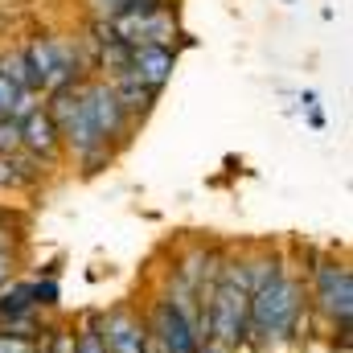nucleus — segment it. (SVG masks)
Returning a JSON list of instances; mask_svg holds the SVG:
<instances>
[{
  "instance_id": "14",
  "label": "nucleus",
  "mask_w": 353,
  "mask_h": 353,
  "mask_svg": "<svg viewBox=\"0 0 353 353\" xmlns=\"http://www.w3.org/2000/svg\"><path fill=\"white\" fill-rule=\"evenodd\" d=\"M79 161V169H83V176H94V173H103L111 161H115V148L111 144H94L90 152H83V157H74Z\"/></svg>"
},
{
  "instance_id": "19",
  "label": "nucleus",
  "mask_w": 353,
  "mask_h": 353,
  "mask_svg": "<svg viewBox=\"0 0 353 353\" xmlns=\"http://www.w3.org/2000/svg\"><path fill=\"white\" fill-rule=\"evenodd\" d=\"M90 4H94L99 17H115V8H119V0H90Z\"/></svg>"
},
{
  "instance_id": "17",
  "label": "nucleus",
  "mask_w": 353,
  "mask_h": 353,
  "mask_svg": "<svg viewBox=\"0 0 353 353\" xmlns=\"http://www.w3.org/2000/svg\"><path fill=\"white\" fill-rule=\"evenodd\" d=\"M17 99H21V90H17L8 79H4V74H0V119H8V115H12Z\"/></svg>"
},
{
  "instance_id": "12",
  "label": "nucleus",
  "mask_w": 353,
  "mask_h": 353,
  "mask_svg": "<svg viewBox=\"0 0 353 353\" xmlns=\"http://www.w3.org/2000/svg\"><path fill=\"white\" fill-rule=\"evenodd\" d=\"M0 74H4V79H8L17 90H33V94H37L33 70H29V62H25V54H21V50H12V54H0Z\"/></svg>"
},
{
  "instance_id": "11",
  "label": "nucleus",
  "mask_w": 353,
  "mask_h": 353,
  "mask_svg": "<svg viewBox=\"0 0 353 353\" xmlns=\"http://www.w3.org/2000/svg\"><path fill=\"white\" fill-rule=\"evenodd\" d=\"M29 308H37L33 304V279L0 283V316H17V312H29Z\"/></svg>"
},
{
  "instance_id": "9",
  "label": "nucleus",
  "mask_w": 353,
  "mask_h": 353,
  "mask_svg": "<svg viewBox=\"0 0 353 353\" xmlns=\"http://www.w3.org/2000/svg\"><path fill=\"white\" fill-rule=\"evenodd\" d=\"M239 263H243L247 292H255V288H263L267 279H275L288 267V255L275 251V247H251V251H239Z\"/></svg>"
},
{
  "instance_id": "6",
  "label": "nucleus",
  "mask_w": 353,
  "mask_h": 353,
  "mask_svg": "<svg viewBox=\"0 0 353 353\" xmlns=\"http://www.w3.org/2000/svg\"><path fill=\"white\" fill-rule=\"evenodd\" d=\"M144 316L136 304H115L103 312V350L107 353H144Z\"/></svg>"
},
{
  "instance_id": "13",
  "label": "nucleus",
  "mask_w": 353,
  "mask_h": 353,
  "mask_svg": "<svg viewBox=\"0 0 353 353\" xmlns=\"http://www.w3.org/2000/svg\"><path fill=\"white\" fill-rule=\"evenodd\" d=\"M37 350L41 353H74V329L62 325V321H50V329L37 337Z\"/></svg>"
},
{
  "instance_id": "20",
  "label": "nucleus",
  "mask_w": 353,
  "mask_h": 353,
  "mask_svg": "<svg viewBox=\"0 0 353 353\" xmlns=\"http://www.w3.org/2000/svg\"><path fill=\"white\" fill-rule=\"evenodd\" d=\"M0 54H4V50H0Z\"/></svg>"
},
{
  "instance_id": "15",
  "label": "nucleus",
  "mask_w": 353,
  "mask_h": 353,
  "mask_svg": "<svg viewBox=\"0 0 353 353\" xmlns=\"http://www.w3.org/2000/svg\"><path fill=\"white\" fill-rule=\"evenodd\" d=\"M58 300H62V292H58V283H54V279H33V304H37L41 312L58 308Z\"/></svg>"
},
{
  "instance_id": "5",
  "label": "nucleus",
  "mask_w": 353,
  "mask_h": 353,
  "mask_svg": "<svg viewBox=\"0 0 353 353\" xmlns=\"http://www.w3.org/2000/svg\"><path fill=\"white\" fill-rule=\"evenodd\" d=\"M17 123H21V152H29V157L46 161L50 169H58L62 157H66V148H62V136H58L54 119L41 111V103H37L29 115H21Z\"/></svg>"
},
{
  "instance_id": "1",
  "label": "nucleus",
  "mask_w": 353,
  "mask_h": 353,
  "mask_svg": "<svg viewBox=\"0 0 353 353\" xmlns=\"http://www.w3.org/2000/svg\"><path fill=\"white\" fill-rule=\"evenodd\" d=\"M308 325H312V312H308V296H304V275L288 267L267 279L263 288L251 292V308H247V350L263 353L271 345H300L308 341Z\"/></svg>"
},
{
  "instance_id": "8",
  "label": "nucleus",
  "mask_w": 353,
  "mask_h": 353,
  "mask_svg": "<svg viewBox=\"0 0 353 353\" xmlns=\"http://www.w3.org/2000/svg\"><path fill=\"white\" fill-rule=\"evenodd\" d=\"M111 90H115V99H119V107H123V115H128L132 123H140V119H144V115L157 107V99H161L157 90L144 87V83H140L132 70L115 74V79H111Z\"/></svg>"
},
{
  "instance_id": "10",
  "label": "nucleus",
  "mask_w": 353,
  "mask_h": 353,
  "mask_svg": "<svg viewBox=\"0 0 353 353\" xmlns=\"http://www.w3.org/2000/svg\"><path fill=\"white\" fill-rule=\"evenodd\" d=\"M70 329H74V353H107L103 350V312L99 308H87L79 316V325H70Z\"/></svg>"
},
{
  "instance_id": "2",
  "label": "nucleus",
  "mask_w": 353,
  "mask_h": 353,
  "mask_svg": "<svg viewBox=\"0 0 353 353\" xmlns=\"http://www.w3.org/2000/svg\"><path fill=\"white\" fill-rule=\"evenodd\" d=\"M304 275V296H308V312L329 329V325H345L353 316V271L345 259L333 255H312V263L300 271Z\"/></svg>"
},
{
  "instance_id": "18",
  "label": "nucleus",
  "mask_w": 353,
  "mask_h": 353,
  "mask_svg": "<svg viewBox=\"0 0 353 353\" xmlns=\"http://www.w3.org/2000/svg\"><path fill=\"white\" fill-rule=\"evenodd\" d=\"M17 271V251H0V283H8Z\"/></svg>"
},
{
  "instance_id": "4",
  "label": "nucleus",
  "mask_w": 353,
  "mask_h": 353,
  "mask_svg": "<svg viewBox=\"0 0 353 353\" xmlns=\"http://www.w3.org/2000/svg\"><path fill=\"white\" fill-rule=\"evenodd\" d=\"M140 316H144L148 337H157L165 353H201L197 337H193V325L176 312L165 296H157V292H152V296H148V304L140 308Z\"/></svg>"
},
{
  "instance_id": "7",
  "label": "nucleus",
  "mask_w": 353,
  "mask_h": 353,
  "mask_svg": "<svg viewBox=\"0 0 353 353\" xmlns=\"http://www.w3.org/2000/svg\"><path fill=\"white\" fill-rule=\"evenodd\" d=\"M140 83L148 90H161L169 87V79H173L176 70V50L169 46H140V50H132V66H128Z\"/></svg>"
},
{
  "instance_id": "16",
  "label": "nucleus",
  "mask_w": 353,
  "mask_h": 353,
  "mask_svg": "<svg viewBox=\"0 0 353 353\" xmlns=\"http://www.w3.org/2000/svg\"><path fill=\"white\" fill-rule=\"evenodd\" d=\"M0 353H41V350H37V341H29V337L0 333Z\"/></svg>"
},
{
  "instance_id": "3",
  "label": "nucleus",
  "mask_w": 353,
  "mask_h": 353,
  "mask_svg": "<svg viewBox=\"0 0 353 353\" xmlns=\"http://www.w3.org/2000/svg\"><path fill=\"white\" fill-rule=\"evenodd\" d=\"M83 103H87L90 123H94L99 140H107L111 148H119V144L132 140V128H136V123L123 115V107H119V99H115V90H111L107 79H99V74L83 79Z\"/></svg>"
}]
</instances>
